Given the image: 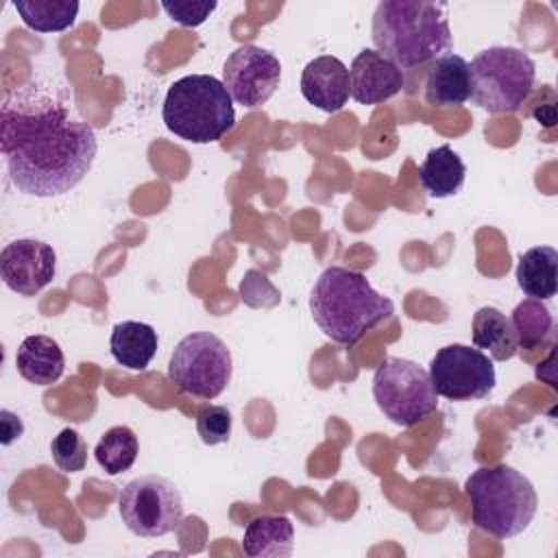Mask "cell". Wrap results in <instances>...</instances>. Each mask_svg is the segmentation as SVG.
<instances>
[{"instance_id": "cell-19", "label": "cell", "mask_w": 558, "mask_h": 558, "mask_svg": "<svg viewBox=\"0 0 558 558\" xmlns=\"http://www.w3.org/2000/svg\"><path fill=\"white\" fill-rule=\"evenodd\" d=\"M517 283L530 299H551L558 290V251L554 246H534L521 253Z\"/></svg>"}, {"instance_id": "cell-18", "label": "cell", "mask_w": 558, "mask_h": 558, "mask_svg": "<svg viewBox=\"0 0 558 558\" xmlns=\"http://www.w3.org/2000/svg\"><path fill=\"white\" fill-rule=\"evenodd\" d=\"M157 331L140 320H122L113 325L109 349L113 360L131 371H144L157 353Z\"/></svg>"}, {"instance_id": "cell-13", "label": "cell", "mask_w": 558, "mask_h": 558, "mask_svg": "<svg viewBox=\"0 0 558 558\" xmlns=\"http://www.w3.org/2000/svg\"><path fill=\"white\" fill-rule=\"evenodd\" d=\"M351 98L360 105H379L390 100L405 85L403 70L379 50L364 48L349 68Z\"/></svg>"}, {"instance_id": "cell-1", "label": "cell", "mask_w": 558, "mask_h": 558, "mask_svg": "<svg viewBox=\"0 0 558 558\" xmlns=\"http://www.w3.org/2000/svg\"><path fill=\"white\" fill-rule=\"evenodd\" d=\"M0 150L17 192L50 198L85 179L98 140L59 89L31 81L0 105Z\"/></svg>"}, {"instance_id": "cell-27", "label": "cell", "mask_w": 558, "mask_h": 558, "mask_svg": "<svg viewBox=\"0 0 558 558\" xmlns=\"http://www.w3.org/2000/svg\"><path fill=\"white\" fill-rule=\"evenodd\" d=\"M216 2H170L163 0L161 9L170 15V20L179 22L181 26H201L214 11H216Z\"/></svg>"}, {"instance_id": "cell-4", "label": "cell", "mask_w": 558, "mask_h": 558, "mask_svg": "<svg viewBox=\"0 0 558 558\" xmlns=\"http://www.w3.org/2000/svg\"><path fill=\"white\" fill-rule=\"evenodd\" d=\"M473 525L495 538H512L532 523L538 497L532 482L508 464L480 466L464 482Z\"/></svg>"}, {"instance_id": "cell-14", "label": "cell", "mask_w": 558, "mask_h": 558, "mask_svg": "<svg viewBox=\"0 0 558 558\" xmlns=\"http://www.w3.org/2000/svg\"><path fill=\"white\" fill-rule=\"evenodd\" d=\"M301 94L310 105L318 107L320 111H327V113L340 111L351 96L349 68L338 57H331V54L314 57L303 68Z\"/></svg>"}, {"instance_id": "cell-8", "label": "cell", "mask_w": 558, "mask_h": 558, "mask_svg": "<svg viewBox=\"0 0 558 558\" xmlns=\"http://www.w3.org/2000/svg\"><path fill=\"white\" fill-rule=\"evenodd\" d=\"M373 397L384 416L401 427L421 423L438 408V395L427 371L405 357H386L377 366Z\"/></svg>"}, {"instance_id": "cell-22", "label": "cell", "mask_w": 558, "mask_h": 558, "mask_svg": "<svg viewBox=\"0 0 558 558\" xmlns=\"http://www.w3.org/2000/svg\"><path fill=\"white\" fill-rule=\"evenodd\" d=\"M22 22L37 33H59L74 24L78 15L76 0H15Z\"/></svg>"}, {"instance_id": "cell-3", "label": "cell", "mask_w": 558, "mask_h": 558, "mask_svg": "<svg viewBox=\"0 0 558 558\" xmlns=\"http://www.w3.org/2000/svg\"><path fill=\"white\" fill-rule=\"evenodd\" d=\"M373 44L401 70L434 61L451 50L445 4L381 0L373 11Z\"/></svg>"}, {"instance_id": "cell-11", "label": "cell", "mask_w": 558, "mask_h": 558, "mask_svg": "<svg viewBox=\"0 0 558 558\" xmlns=\"http://www.w3.org/2000/svg\"><path fill=\"white\" fill-rule=\"evenodd\" d=\"M281 63L279 59L259 46H238L225 61L222 85L231 100L246 109L262 107L279 87Z\"/></svg>"}, {"instance_id": "cell-17", "label": "cell", "mask_w": 558, "mask_h": 558, "mask_svg": "<svg viewBox=\"0 0 558 558\" xmlns=\"http://www.w3.org/2000/svg\"><path fill=\"white\" fill-rule=\"evenodd\" d=\"M294 549V527L283 514L255 517L242 538L248 558H288Z\"/></svg>"}, {"instance_id": "cell-2", "label": "cell", "mask_w": 558, "mask_h": 558, "mask_svg": "<svg viewBox=\"0 0 558 558\" xmlns=\"http://www.w3.org/2000/svg\"><path fill=\"white\" fill-rule=\"evenodd\" d=\"M310 312L327 338L351 347L366 331L390 320L395 305L388 296L375 292L362 272L329 266L310 292Z\"/></svg>"}, {"instance_id": "cell-25", "label": "cell", "mask_w": 558, "mask_h": 558, "mask_svg": "<svg viewBox=\"0 0 558 558\" xmlns=\"http://www.w3.org/2000/svg\"><path fill=\"white\" fill-rule=\"evenodd\" d=\"M50 453H52L54 464L65 473L83 471L85 464H87V445H85L83 436L72 427L61 429L52 438Z\"/></svg>"}, {"instance_id": "cell-12", "label": "cell", "mask_w": 558, "mask_h": 558, "mask_svg": "<svg viewBox=\"0 0 558 558\" xmlns=\"http://www.w3.org/2000/svg\"><path fill=\"white\" fill-rule=\"evenodd\" d=\"M0 275L7 288L22 296H33L54 279L57 253L41 240H13L0 253Z\"/></svg>"}, {"instance_id": "cell-9", "label": "cell", "mask_w": 558, "mask_h": 558, "mask_svg": "<svg viewBox=\"0 0 558 558\" xmlns=\"http://www.w3.org/2000/svg\"><path fill=\"white\" fill-rule=\"evenodd\" d=\"M122 523L137 536L159 538L170 534L183 519L179 488L161 475H140L124 484L118 497Z\"/></svg>"}, {"instance_id": "cell-26", "label": "cell", "mask_w": 558, "mask_h": 558, "mask_svg": "<svg viewBox=\"0 0 558 558\" xmlns=\"http://www.w3.org/2000/svg\"><path fill=\"white\" fill-rule=\"evenodd\" d=\"M231 412L225 405H205L196 412V432L205 445L227 442L231 436Z\"/></svg>"}, {"instance_id": "cell-24", "label": "cell", "mask_w": 558, "mask_h": 558, "mask_svg": "<svg viewBox=\"0 0 558 558\" xmlns=\"http://www.w3.org/2000/svg\"><path fill=\"white\" fill-rule=\"evenodd\" d=\"M510 323L514 327L519 347H523V349L541 347L554 331V318H551L549 310L536 299L521 301L514 307Z\"/></svg>"}, {"instance_id": "cell-10", "label": "cell", "mask_w": 558, "mask_h": 558, "mask_svg": "<svg viewBox=\"0 0 558 558\" xmlns=\"http://www.w3.org/2000/svg\"><path fill=\"white\" fill-rule=\"evenodd\" d=\"M429 381L436 395L449 401L484 399L495 388V366L488 355L466 344H447L429 362Z\"/></svg>"}, {"instance_id": "cell-7", "label": "cell", "mask_w": 558, "mask_h": 558, "mask_svg": "<svg viewBox=\"0 0 558 558\" xmlns=\"http://www.w3.org/2000/svg\"><path fill=\"white\" fill-rule=\"evenodd\" d=\"M233 360L211 331H194L179 340L168 362L170 381L185 395L216 399L231 381Z\"/></svg>"}, {"instance_id": "cell-6", "label": "cell", "mask_w": 558, "mask_h": 558, "mask_svg": "<svg viewBox=\"0 0 558 558\" xmlns=\"http://www.w3.org/2000/svg\"><path fill=\"white\" fill-rule=\"evenodd\" d=\"M469 68L471 98L488 113L519 111L536 78L534 61L512 46H490L477 52Z\"/></svg>"}, {"instance_id": "cell-20", "label": "cell", "mask_w": 558, "mask_h": 558, "mask_svg": "<svg viewBox=\"0 0 558 558\" xmlns=\"http://www.w3.org/2000/svg\"><path fill=\"white\" fill-rule=\"evenodd\" d=\"M464 161L449 144L432 148L418 168L421 185L432 198H447L458 194L464 183Z\"/></svg>"}, {"instance_id": "cell-16", "label": "cell", "mask_w": 558, "mask_h": 558, "mask_svg": "<svg viewBox=\"0 0 558 558\" xmlns=\"http://www.w3.org/2000/svg\"><path fill=\"white\" fill-rule=\"evenodd\" d=\"M20 375L35 386L54 384L65 368V357L59 342L50 336H26L15 353Z\"/></svg>"}, {"instance_id": "cell-23", "label": "cell", "mask_w": 558, "mask_h": 558, "mask_svg": "<svg viewBox=\"0 0 558 558\" xmlns=\"http://www.w3.org/2000/svg\"><path fill=\"white\" fill-rule=\"evenodd\" d=\"M137 453H140L137 436L126 425H116L107 429L94 449V458L98 466L109 475L129 471L135 464Z\"/></svg>"}, {"instance_id": "cell-15", "label": "cell", "mask_w": 558, "mask_h": 558, "mask_svg": "<svg viewBox=\"0 0 558 558\" xmlns=\"http://www.w3.org/2000/svg\"><path fill=\"white\" fill-rule=\"evenodd\" d=\"M471 98V68L460 54L447 52L425 74V100L432 107H460Z\"/></svg>"}, {"instance_id": "cell-5", "label": "cell", "mask_w": 558, "mask_h": 558, "mask_svg": "<svg viewBox=\"0 0 558 558\" xmlns=\"http://www.w3.org/2000/svg\"><path fill=\"white\" fill-rule=\"evenodd\" d=\"M161 118L174 135L192 144L218 142L233 124V100L211 74H187L174 81L163 98Z\"/></svg>"}, {"instance_id": "cell-21", "label": "cell", "mask_w": 558, "mask_h": 558, "mask_svg": "<svg viewBox=\"0 0 558 558\" xmlns=\"http://www.w3.org/2000/svg\"><path fill=\"white\" fill-rule=\"evenodd\" d=\"M473 344L480 351H488L497 362H506L519 351V340L510 318L490 305L480 307L473 314Z\"/></svg>"}]
</instances>
